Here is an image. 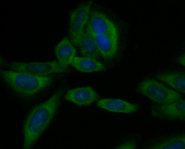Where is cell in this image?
<instances>
[{"label": "cell", "mask_w": 185, "mask_h": 149, "mask_svg": "<svg viewBox=\"0 0 185 149\" xmlns=\"http://www.w3.org/2000/svg\"><path fill=\"white\" fill-rule=\"evenodd\" d=\"M136 148L135 142L133 141L125 142L116 147V149H133Z\"/></svg>", "instance_id": "16"}, {"label": "cell", "mask_w": 185, "mask_h": 149, "mask_svg": "<svg viewBox=\"0 0 185 149\" xmlns=\"http://www.w3.org/2000/svg\"><path fill=\"white\" fill-rule=\"evenodd\" d=\"M136 89L140 94L158 104L171 103L183 98L179 92L151 78L143 79L138 85Z\"/></svg>", "instance_id": "3"}, {"label": "cell", "mask_w": 185, "mask_h": 149, "mask_svg": "<svg viewBox=\"0 0 185 149\" xmlns=\"http://www.w3.org/2000/svg\"><path fill=\"white\" fill-rule=\"evenodd\" d=\"M70 64L77 70L83 72L104 71L106 70L102 63L89 58L75 57Z\"/></svg>", "instance_id": "15"}, {"label": "cell", "mask_w": 185, "mask_h": 149, "mask_svg": "<svg viewBox=\"0 0 185 149\" xmlns=\"http://www.w3.org/2000/svg\"><path fill=\"white\" fill-rule=\"evenodd\" d=\"M92 1H85L79 4L71 12L69 23L70 40L76 47L88 18Z\"/></svg>", "instance_id": "5"}, {"label": "cell", "mask_w": 185, "mask_h": 149, "mask_svg": "<svg viewBox=\"0 0 185 149\" xmlns=\"http://www.w3.org/2000/svg\"><path fill=\"white\" fill-rule=\"evenodd\" d=\"M55 52L59 64L64 69H67L76 54L75 49L67 36L55 47Z\"/></svg>", "instance_id": "12"}, {"label": "cell", "mask_w": 185, "mask_h": 149, "mask_svg": "<svg viewBox=\"0 0 185 149\" xmlns=\"http://www.w3.org/2000/svg\"><path fill=\"white\" fill-rule=\"evenodd\" d=\"M98 107L107 111L126 113H132L138 111V106L118 99H102L97 101Z\"/></svg>", "instance_id": "11"}, {"label": "cell", "mask_w": 185, "mask_h": 149, "mask_svg": "<svg viewBox=\"0 0 185 149\" xmlns=\"http://www.w3.org/2000/svg\"><path fill=\"white\" fill-rule=\"evenodd\" d=\"M178 61L181 65L185 66L184 54H183L178 59Z\"/></svg>", "instance_id": "17"}, {"label": "cell", "mask_w": 185, "mask_h": 149, "mask_svg": "<svg viewBox=\"0 0 185 149\" xmlns=\"http://www.w3.org/2000/svg\"><path fill=\"white\" fill-rule=\"evenodd\" d=\"M185 106L183 98L171 103L153 105L150 107L151 115L162 120L184 121Z\"/></svg>", "instance_id": "6"}, {"label": "cell", "mask_w": 185, "mask_h": 149, "mask_svg": "<svg viewBox=\"0 0 185 149\" xmlns=\"http://www.w3.org/2000/svg\"><path fill=\"white\" fill-rule=\"evenodd\" d=\"M149 149H173L185 148L184 133L173 134L152 142L147 148Z\"/></svg>", "instance_id": "13"}, {"label": "cell", "mask_w": 185, "mask_h": 149, "mask_svg": "<svg viewBox=\"0 0 185 149\" xmlns=\"http://www.w3.org/2000/svg\"><path fill=\"white\" fill-rule=\"evenodd\" d=\"M63 91L59 89L47 101L34 107L23 127V148L30 149L51 122L59 107Z\"/></svg>", "instance_id": "1"}, {"label": "cell", "mask_w": 185, "mask_h": 149, "mask_svg": "<svg viewBox=\"0 0 185 149\" xmlns=\"http://www.w3.org/2000/svg\"><path fill=\"white\" fill-rule=\"evenodd\" d=\"M1 78L17 95L24 98L35 95L50 85L54 80L51 76H40L10 70H1Z\"/></svg>", "instance_id": "2"}, {"label": "cell", "mask_w": 185, "mask_h": 149, "mask_svg": "<svg viewBox=\"0 0 185 149\" xmlns=\"http://www.w3.org/2000/svg\"><path fill=\"white\" fill-rule=\"evenodd\" d=\"M85 26L92 34L118 35L114 23L104 13L95 10L90 11Z\"/></svg>", "instance_id": "7"}, {"label": "cell", "mask_w": 185, "mask_h": 149, "mask_svg": "<svg viewBox=\"0 0 185 149\" xmlns=\"http://www.w3.org/2000/svg\"><path fill=\"white\" fill-rule=\"evenodd\" d=\"M3 65L8 70L40 76L68 71V69L62 68L56 60L29 62H13L5 63Z\"/></svg>", "instance_id": "4"}, {"label": "cell", "mask_w": 185, "mask_h": 149, "mask_svg": "<svg viewBox=\"0 0 185 149\" xmlns=\"http://www.w3.org/2000/svg\"><path fill=\"white\" fill-rule=\"evenodd\" d=\"M99 95L91 87H77L68 90L64 98L79 106L90 105L99 99Z\"/></svg>", "instance_id": "8"}, {"label": "cell", "mask_w": 185, "mask_h": 149, "mask_svg": "<svg viewBox=\"0 0 185 149\" xmlns=\"http://www.w3.org/2000/svg\"><path fill=\"white\" fill-rule=\"evenodd\" d=\"M92 34L101 56L107 61L112 60L118 50V35Z\"/></svg>", "instance_id": "9"}, {"label": "cell", "mask_w": 185, "mask_h": 149, "mask_svg": "<svg viewBox=\"0 0 185 149\" xmlns=\"http://www.w3.org/2000/svg\"><path fill=\"white\" fill-rule=\"evenodd\" d=\"M76 47L83 57L96 60L101 56L94 37L85 25Z\"/></svg>", "instance_id": "10"}, {"label": "cell", "mask_w": 185, "mask_h": 149, "mask_svg": "<svg viewBox=\"0 0 185 149\" xmlns=\"http://www.w3.org/2000/svg\"><path fill=\"white\" fill-rule=\"evenodd\" d=\"M155 77L176 90L185 94V74L183 72L165 71L157 73Z\"/></svg>", "instance_id": "14"}]
</instances>
